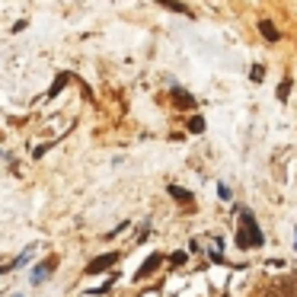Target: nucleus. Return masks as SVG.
<instances>
[{
	"instance_id": "nucleus-11",
	"label": "nucleus",
	"mask_w": 297,
	"mask_h": 297,
	"mask_svg": "<svg viewBox=\"0 0 297 297\" xmlns=\"http://www.w3.org/2000/svg\"><path fill=\"white\" fill-rule=\"evenodd\" d=\"M67 80H71V77H67V74H61V77H58V83L51 86V93H48V96H58V93H61V86H67Z\"/></svg>"
},
{
	"instance_id": "nucleus-13",
	"label": "nucleus",
	"mask_w": 297,
	"mask_h": 297,
	"mask_svg": "<svg viewBox=\"0 0 297 297\" xmlns=\"http://www.w3.org/2000/svg\"><path fill=\"white\" fill-rule=\"evenodd\" d=\"M262 297H284V294H281V291H278V287H268V291H265V294H262Z\"/></svg>"
},
{
	"instance_id": "nucleus-5",
	"label": "nucleus",
	"mask_w": 297,
	"mask_h": 297,
	"mask_svg": "<svg viewBox=\"0 0 297 297\" xmlns=\"http://www.w3.org/2000/svg\"><path fill=\"white\" fill-rule=\"evenodd\" d=\"M157 4L163 7V10H173V13H182V16H192V10L186 4H179V0H157Z\"/></svg>"
},
{
	"instance_id": "nucleus-7",
	"label": "nucleus",
	"mask_w": 297,
	"mask_h": 297,
	"mask_svg": "<svg viewBox=\"0 0 297 297\" xmlns=\"http://www.w3.org/2000/svg\"><path fill=\"white\" fill-rule=\"evenodd\" d=\"M173 198H176V202H182V205H192V192H186V189H179V186H170L167 189Z\"/></svg>"
},
{
	"instance_id": "nucleus-9",
	"label": "nucleus",
	"mask_w": 297,
	"mask_h": 297,
	"mask_svg": "<svg viewBox=\"0 0 297 297\" xmlns=\"http://www.w3.org/2000/svg\"><path fill=\"white\" fill-rule=\"evenodd\" d=\"M189 131H192V134H202V131H205V118H198V115H195V118L189 121Z\"/></svg>"
},
{
	"instance_id": "nucleus-2",
	"label": "nucleus",
	"mask_w": 297,
	"mask_h": 297,
	"mask_svg": "<svg viewBox=\"0 0 297 297\" xmlns=\"http://www.w3.org/2000/svg\"><path fill=\"white\" fill-rule=\"evenodd\" d=\"M115 262H118V252H106V256H99L96 262L86 265V275H99V272H106V268H112Z\"/></svg>"
},
{
	"instance_id": "nucleus-3",
	"label": "nucleus",
	"mask_w": 297,
	"mask_h": 297,
	"mask_svg": "<svg viewBox=\"0 0 297 297\" xmlns=\"http://www.w3.org/2000/svg\"><path fill=\"white\" fill-rule=\"evenodd\" d=\"M170 96H173V102H176V109H195V96L186 93L182 86H173Z\"/></svg>"
},
{
	"instance_id": "nucleus-10",
	"label": "nucleus",
	"mask_w": 297,
	"mask_h": 297,
	"mask_svg": "<svg viewBox=\"0 0 297 297\" xmlns=\"http://www.w3.org/2000/svg\"><path fill=\"white\" fill-rule=\"evenodd\" d=\"M249 77H252V83H262V77H265V67H262V64H256V67L249 71Z\"/></svg>"
},
{
	"instance_id": "nucleus-1",
	"label": "nucleus",
	"mask_w": 297,
	"mask_h": 297,
	"mask_svg": "<svg viewBox=\"0 0 297 297\" xmlns=\"http://www.w3.org/2000/svg\"><path fill=\"white\" fill-rule=\"evenodd\" d=\"M262 230H259V224H256V217H252L249 211H243L240 214V233H237V246L240 249H249V246H262Z\"/></svg>"
},
{
	"instance_id": "nucleus-6",
	"label": "nucleus",
	"mask_w": 297,
	"mask_h": 297,
	"mask_svg": "<svg viewBox=\"0 0 297 297\" xmlns=\"http://www.w3.org/2000/svg\"><path fill=\"white\" fill-rule=\"evenodd\" d=\"M259 32H262V39H268V42H278V39H281V36H278V29H275V23H268V20L259 23Z\"/></svg>"
},
{
	"instance_id": "nucleus-8",
	"label": "nucleus",
	"mask_w": 297,
	"mask_h": 297,
	"mask_svg": "<svg viewBox=\"0 0 297 297\" xmlns=\"http://www.w3.org/2000/svg\"><path fill=\"white\" fill-rule=\"evenodd\" d=\"M291 77H284V80L281 83H278V99H281V102H287V96H291Z\"/></svg>"
},
{
	"instance_id": "nucleus-4",
	"label": "nucleus",
	"mask_w": 297,
	"mask_h": 297,
	"mask_svg": "<svg viewBox=\"0 0 297 297\" xmlns=\"http://www.w3.org/2000/svg\"><path fill=\"white\" fill-rule=\"evenodd\" d=\"M160 262H163V256H160V252H154V256L147 259L141 268H137V278H147L151 272H157V268H160Z\"/></svg>"
},
{
	"instance_id": "nucleus-12",
	"label": "nucleus",
	"mask_w": 297,
	"mask_h": 297,
	"mask_svg": "<svg viewBox=\"0 0 297 297\" xmlns=\"http://www.w3.org/2000/svg\"><path fill=\"white\" fill-rule=\"evenodd\" d=\"M189 256H186V252H173V256H170V262H173V265H182V262H186Z\"/></svg>"
}]
</instances>
